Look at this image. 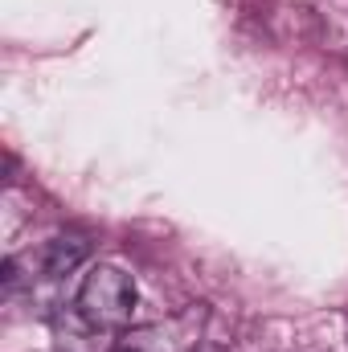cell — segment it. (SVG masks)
<instances>
[{"label": "cell", "instance_id": "obj_1", "mask_svg": "<svg viewBox=\"0 0 348 352\" xmlns=\"http://www.w3.org/2000/svg\"><path fill=\"white\" fill-rule=\"evenodd\" d=\"M135 303H140V291H135V278L123 270V266L98 263L87 270L83 287H78V316L87 320L90 328H102V332H123L131 328V316H135Z\"/></svg>", "mask_w": 348, "mask_h": 352}, {"label": "cell", "instance_id": "obj_2", "mask_svg": "<svg viewBox=\"0 0 348 352\" xmlns=\"http://www.w3.org/2000/svg\"><path fill=\"white\" fill-rule=\"evenodd\" d=\"M115 352H197V349H193V336L184 332V320H173V324L123 328Z\"/></svg>", "mask_w": 348, "mask_h": 352}, {"label": "cell", "instance_id": "obj_3", "mask_svg": "<svg viewBox=\"0 0 348 352\" xmlns=\"http://www.w3.org/2000/svg\"><path fill=\"white\" fill-rule=\"evenodd\" d=\"M90 242L78 234H62V238H50L41 250H37V270L41 278H62V274H74L78 266L87 263Z\"/></svg>", "mask_w": 348, "mask_h": 352}]
</instances>
